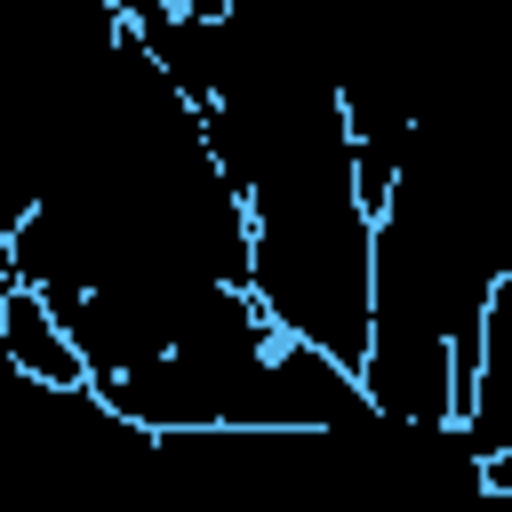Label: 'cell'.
I'll use <instances>...</instances> for the list:
<instances>
[{"label": "cell", "mask_w": 512, "mask_h": 512, "mask_svg": "<svg viewBox=\"0 0 512 512\" xmlns=\"http://www.w3.org/2000/svg\"><path fill=\"white\" fill-rule=\"evenodd\" d=\"M0 360H8L24 384H40V392H88L72 336H64L56 312H48L32 288H16V280H8V304H0Z\"/></svg>", "instance_id": "6da1fadb"}]
</instances>
